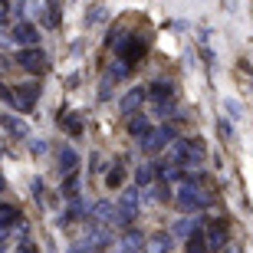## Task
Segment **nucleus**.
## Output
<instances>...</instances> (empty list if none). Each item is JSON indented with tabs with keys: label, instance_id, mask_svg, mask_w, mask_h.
<instances>
[{
	"label": "nucleus",
	"instance_id": "nucleus-17",
	"mask_svg": "<svg viewBox=\"0 0 253 253\" xmlns=\"http://www.w3.org/2000/svg\"><path fill=\"white\" fill-rule=\"evenodd\" d=\"M128 131H131V135H145V131H148V119H145V115H141V119H131Z\"/></svg>",
	"mask_w": 253,
	"mask_h": 253
},
{
	"label": "nucleus",
	"instance_id": "nucleus-4",
	"mask_svg": "<svg viewBox=\"0 0 253 253\" xmlns=\"http://www.w3.org/2000/svg\"><path fill=\"white\" fill-rule=\"evenodd\" d=\"M135 217H138V191L125 188L122 197H119V204H115V220L128 227V224H135Z\"/></svg>",
	"mask_w": 253,
	"mask_h": 253
},
{
	"label": "nucleus",
	"instance_id": "nucleus-1",
	"mask_svg": "<svg viewBox=\"0 0 253 253\" xmlns=\"http://www.w3.org/2000/svg\"><path fill=\"white\" fill-rule=\"evenodd\" d=\"M168 161L174 168H194L204 161V145L197 138H178L168 145Z\"/></svg>",
	"mask_w": 253,
	"mask_h": 253
},
{
	"label": "nucleus",
	"instance_id": "nucleus-2",
	"mask_svg": "<svg viewBox=\"0 0 253 253\" xmlns=\"http://www.w3.org/2000/svg\"><path fill=\"white\" fill-rule=\"evenodd\" d=\"M174 204H178L181 211H201V207L211 204V194L201 188V178H188V184H184V188L178 191V197H174Z\"/></svg>",
	"mask_w": 253,
	"mask_h": 253
},
{
	"label": "nucleus",
	"instance_id": "nucleus-8",
	"mask_svg": "<svg viewBox=\"0 0 253 253\" xmlns=\"http://www.w3.org/2000/svg\"><path fill=\"white\" fill-rule=\"evenodd\" d=\"M10 37L17 40L20 46H37V40H40V30L33 27V23H17V27L10 30Z\"/></svg>",
	"mask_w": 253,
	"mask_h": 253
},
{
	"label": "nucleus",
	"instance_id": "nucleus-5",
	"mask_svg": "<svg viewBox=\"0 0 253 253\" xmlns=\"http://www.w3.org/2000/svg\"><path fill=\"white\" fill-rule=\"evenodd\" d=\"M3 99H7L10 105H17L20 112H30L33 102L40 99V85L37 83H23V85H17L13 92H3Z\"/></svg>",
	"mask_w": 253,
	"mask_h": 253
},
{
	"label": "nucleus",
	"instance_id": "nucleus-21",
	"mask_svg": "<svg viewBox=\"0 0 253 253\" xmlns=\"http://www.w3.org/2000/svg\"><path fill=\"white\" fill-rule=\"evenodd\" d=\"M0 191H3V178H0Z\"/></svg>",
	"mask_w": 253,
	"mask_h": 253
},
{
	"label": "nucleus",
	"instance_id": "nucleus-7",
	"mask_svg": "<svg viewBox=\"0 0 253 253\" xmlns=\"http://www.w3.org/2000/svg\"><path fill=\"white\" fill-rule=\"evenodd\" d=\"M145 95H148L151 102L158 105V112H165V109L171 105V99H174V85H171V83H155Z\"/></svg>",
	"mask_w": 253,
	"mask_h": 253
},
{
	"label": "nucleus",
	"instance_id": "nucleus-9",
	"mask_svg": "<svg viewBox=\"0 0 253 253\" xmlns=\"http://www.w3.org/2000/svg\"><path fill=\"white\" fill-rule=\"evenodd\" d=\"M76 168H79V155L69 145H63L59 148V174H76Z\"/></svg>",
	"mask_w": 253,
	"mask_h": 253
},
{
	"label": "nucleus",
	"instance_id": "nucleus-20",
	"mask_svg": "<svg viewBox=\"0 0 253 253\" xmlns=\"http://www.w3.org/2000/svg\"><path fill=\"white\" fill-rule=\"evenodd\" d=\"M30 148L37 151V155H43V151H46V145H43V138H37V141H30Z\"/></svg>",
	"mask_w": 253,
	"mask_h": 253
},
{
	"label": "nucleus",
	"instance_id": "nucleus-15",
	"mask_svg": "<svg viewBox=\"0 0 253 253\" xmlns=\"http://www.w3.org/2000/svg\"><path fill=\"white\" fill-rule=\"evenodd\" d=\"M92 214L102 220V224H109V220H115V204H109V201H102V204L92 207Z\"/></svg>",
	"mask_w": 253,
	"mask_h": 253
},
{
	"label": "nucleus",
	"instance_id": "nucleus-12",
	"mask_svg": "<svg viewBox=\"0 0 253 253\" xmlns=\"http://www.w3.org/2000/svg\"><path fill=\"white\" fill-rule=\"evenodd\" d=\"M148 250H151V253H168V250H171V234H165V230H158V234H151V240H148Z\"/></svg>",
	"mask_w": 253,
	"mask_h": 253
},
{
	"label": "nucleus",
	"instance_id": "nucleus-11",
	"mask_svg": "<svg viewBox=\"0 0 253 253\" xmlns=\"http://www.w3.org/2000/svg\"><path fill=\"white\" fill-rule=\"evenodd\" d=\"M0 125H3V128H7L13 138H27V125L20 122L17 115H0Z\"/></svg>",
	"mask_w": 253,
	"mask_h": 253
},
{
	"label": "nucleus",
	"instance_id": "nucleus-19",
	"mask_svg": "<svg viewBox=\"0 0 253 253\" xmlns=\"http://www.w3.org/2000/svg\"><path fill=\"white\" fill-rule=\"evenodd\" d=\"M135 178H138V184H148L155 174H151V168H138V174H135Z\"/></svg>",
	"mask_w": 253,
	"mask_h": 253
},
{
	"label": "nucleus",
	"instance_id": "nucleus-3",
	"mask_svg": "<svg viewBox=\"0 0 253 253\" xmlns=\"http://www.w3.org/2000/svg\"><path fill=\"white\" fill-rule=\"evenodd\" d=\"M171 141H174V128L171 125H158V128H148L145 135H141V151L145 155H155V151H161V148H168Z\"/></svg>",
	"mask_w": 253,
	"mask_h": 253
},
{
	"label": "nucleus",
	"instance_id": "nucleus-13",
	"mask_svg": "<svg viewBox=\"0 0 253 253\" xmlns=\"http://www.w3.org/2000/svg\"><path fill=\"white\" fill-rule=\"evenodd\" d=\"M188 253H207V237H204V230H194V234L188 237Z\"/></svg>",
	"mask_w": 253,
	"mask_h": 253
},
{
	"label": "nucleus",
	"instance_id": "nucleus-14",
	"mask_svg": "<svg viewBox=\"0 0 253 253\" xmlns=\"http://www.w3.org/2000/svg\"><path fill=\"white\" fill-rule=\"evenodd\" d=\"M20 220V211L10 204H0V227H13Z\"/></svg>",
	"mask_w": 253,
	"mask_h": 253
},
{
	"label": "nucleus",
	"instance_id": "nucleus-6",
	"mask_svg": "<svg viewBox=\"0 0 253 253\" xmlns=\"http://www.w3.org/2000/svg\"><path fill=\"white\" fill-rule=\"evenodd\" d=\"M17 63L23 66V69H30V73H40V69H46V56H43V49L37 46H27L17 53Z\"/></svg>",
	"mask_w": 253,
	"mask_h": 253
},
{
	"label": "nucleus",
	"instance_id": "nucleus-10",
	"mask_svg": "<svg viewBox=\"0 0 253 253\" xmlns=\"http://www.w3.org/2000/svg\"><path fill=\"white\" fill-rule=\"evenodd\" d=\"M141 99H145V89H131L122 102H119V112L122 115H135V109L141 105Z\"/></svg>",
	"mask_w": 253,
	"mask_h": 253
},
{
	"label": "nucleus",
	"instance_id": "nucleus-18",
	"mask_svg": "<svg viewBox=\"0 0 253 253\" xmlns=\"http://www.w3.org/2000/svg\"><path fill=\"white\" fill-rule=\"evenodd\" d=\"M125 181V174H122V168H115L112 174H109V188H119V184H122Z\"/></svg>",
	"mask_w": 253,
	"mask_h": 253
},
{
	"label": "nucleus",
	"instance_id": "nucleus-16",
	"mask_svg": "<svg viewBox=\"0 0 253 253\" xmlns=\"http://www.w3.org/2000/svg\"><path fill=\"white\" fill-rule=\"evenodd\" d=\"M122 247H125V253H138L141 250V237L135 234V230H128V234H125V240H122Z\"/></svg>",
	"mask_w": 253,
	"mask_h": 253
}]
</instances>
